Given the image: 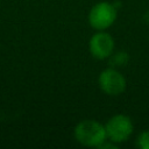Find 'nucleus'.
Masks as SVG:
<instances>
[{"label": "nucleus", "mask_w": 149, "mask_h": 149, "mask_svg": "<svg viewBox=\"0 0 149 149\" xmlns=\"http://www.w3.org/2000/svg\"><path fill=\"white\" fill-rule=\"evenodd\" d=\"M116 19V7L106 1L95 3L88 13V23L95 30L109 28Z\"/></svg>", "instance_id": "nucleus-2"}, {"label": "nucleus", "mask_w": 149, "mask_h": 149, "mask_svg": "<svg viewBox=\"0 0 149 149\" xmlns=\"http://www.w3.org/2000/svg\"><path fill=\"white\" fill-rule=\"evenodd\" d=\"M99 86L104 93L107 95L116 97L125 92L126 90V79L125 77L115 69H106L101 71L98 79Z\"/></svg>", "instance_id": "nucleus-4"}, {"label": "nucleus", "mask_w": 149, "mask_h": 149, "mask_svg": "<svg viewBox=\"0 0 149 149\" xmlns=\"http://www.w3.org/2000/svg\"><path fill=\"white\" fill-rule=\"evenodd\" d=\"M137 146L142 149H149V130H144L139 135Z\"/></svg>", "instance_id": "nucleus-7"}, {"label": "nucleus", "mask_w": 149, "mask_h": 149, "mask_svg": "<svg viewBox=\"0 0 149 149\" xmlns=\"http://www.w3.org/2000/svg\"><path fill=\"white\" fill-rule=\"evenodd\" d=\"M74 139L85 147H100L107 139L105 126L95 120H83L74 128Z\"/></svg>", "instance_id": "nucleus-1"}, {"label": "nucleus", "mask_w": 149, "mask_h": 149, "mask_svg": "<svg viewBox=\"0 0 149 149\" xmlns=\"http://www.w3.org/2000/svg\"><path fill=\"white\" fill-rule=\"evenodd\" d=\"M88 49L91 55L97 59H105L112 56L114 49V40L104 30H98L94 34L88 43Z\"/></svg>", "instance_id": "nucleus-5"}, {"label": "nucleus", "mask_w": 149, "mask_h": 149, "mask_svg": "<svg viewBox=\"0 0 149 149\" xmlns=\"http://www.w3.org/2000/svg\"><path fill=\"white\" fill-rule=\"evenodd\" d=\"M111 62H112L115 66H123V65L128 62V55H127L125 51L116 52L115 55L112 56Z\"/></svg>", "instance_id": "nucleus-6"}, {"label": "nucleus", "mask_w": 149, "mask_h": 149, "mask_svg": "<svg viewBox=\"0 0 149 149\" xmlns=\"http://www.w3.org/2000/svg\"><path fill=\"white\" fill-rule=\"evenodd\" d=\"M107 139L113 143H120L128 140L133 133L132 120L123 114H116L112 116L105 125Z\"/></svg>", "instance_id": "nucleus-3"}]
</instances>
